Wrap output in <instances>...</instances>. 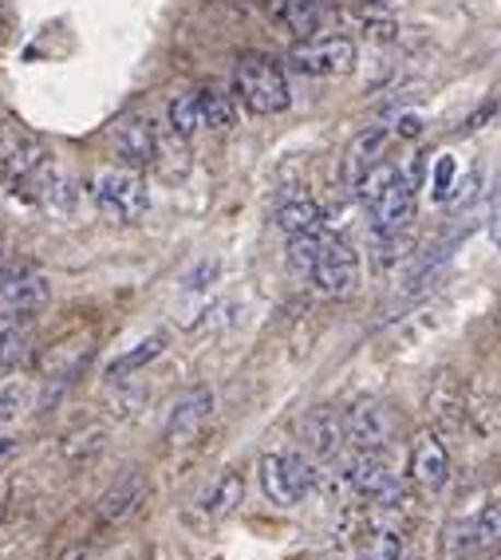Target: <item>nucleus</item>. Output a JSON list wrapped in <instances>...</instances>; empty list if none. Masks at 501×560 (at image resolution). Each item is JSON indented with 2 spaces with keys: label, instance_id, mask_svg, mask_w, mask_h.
<instances>
[{
  "label": "nucleus",
  "instance_id": "f257e3e1",
  "mask_svg": "<svg viewBox=\"0 0 501 560\" xmlns=\"http://www.w3.org/2000/svg\"><path fill=\"white\" fill-rule=\"evenodd\" d=\"M233 95L241 100V107L253 110V115H281L289 110L292 91L289 75L277 60L269 56H241L237 71H233Z\"/></svg>",
  "mask_w": 501,
  "mask_h": 560
},
{
  "label": "nucleus",
  "instance_id": "f03ea898",
  "mask_svg": "<svg viewBox=\"0 0 501 560\" xmlns=\"http://www.w3.org/2000/svg\"><path fill=\"white\" fill-rule=\"evenodd\" d=\"M0 174L12 190H24L32 198H48V190L56 186V171H51L44 142L24 130L0 135Z\"/></svg>",
  "mask_w": 501,
  "mask_h": 560
},
{
  "label": "nucleus",
  "instance_id": "7ed1b4c3",
  "mask_svg": "<svg viewBox=\"0 0 501 560\" xmlns=\"http://www.w3.org/2000/svg\"><path fill=\"white\" fill-rule=\"evenodd\" d=\"M151 206V190L135 171H107L95 182V210L115 225H131Z\"/></svg>",
  "mask_w": 501,
  "mask_h": 560
},
{
  "label": "nucleus",
  "instance_id": "20e7f679",
  "mask_svg": "<svg viewBox=\"0 0 501 560\" xmlns=\"http://www.w3.org/2000/svg\"><path fill=\"white\" fill-rule=\"evenodd\" d=\"M261 486H265V498H269L272 505L292 510V505H301V501L312 493V486H316V470H312L301 454H265L261 458Z\"/></svg>",
  "mask_w": 501,
  "mask_h": 560
},
{
  "label": "nucleus",
  "instance_id": "39448f33",
  "mask_svg": "<svg viewBox=\"0 0 501 560\" xmlns=\"http://www.w3.org/2000/svg\"><path fill=\"white\" fill-rule=\"evenodd\" d=\"M289 68L301 75H316V80H331V75H348L356 68V44L348 36H324V40H308L301 48H292Z\"/></svg>",
  "mask_w": 501,
  "mask_h": 560
},
{
  "label": "nucleus",
  "instance_id": "423d86ee",
  "mask_svg": "<svg viewBox=\"0 0 501 560\" xmlns=\"http://www.w3.org/2000/svg\"><path fill=\"white\" fill-rule=\"evenodd\" d=\"M308 280L321 296L343 301V296H351V292L360 289V257H356V249H348L343 241H331L328 253L321 257V265L308 272Z\"/></svg>",
  "mask_w": 501,
  "mask_h": 560
},
{
  "label": "nucleus",
  "instance_id": "0eeeda50",
  "mask_svg": "<svg viewBox=\"0 0 501 560\" xmlns=\"http://www.w3.org/2000/svg\"><path fill=\"white\" fill-rule=\"evenodd\" d=\"M213 407H218L213 387H206V383H201V387H190L171 407V419H166L162 439L171 442V446H186V442H194L201 434V427L213 419Z\"/></svg>",
  "mask_w": 501,
  "mask_h": 560
},
{
  "label": "nucleus",
  "instance_id": "6e6552de",
  "mask_svg": "<svg viewBox=\"0 0 501 560\" xmlns=\"http://www.w3.org/2000/svg\"><path fill=\"white\" fill-rule=\"evenodd\" d=\"M343 422H348V439L368 454L383 451V446L395 439V415H392V407L380 402V399L351 402L348 415H343Z\"/></svg>",
  "mask_w": 501,
  "mask_h": 560
},
{
  "label": "nucleus",
  "instance_id": "1a4fd4ad",
  "mask_svg": "<svg viewBox=\"0 0 501 560\" xmlns=\"http://www.w3.org/2000/svg\"><path fill=\"white\" fill-rule=\"evenodd\" d=\"M348 486L351 493H360L363 501H375V505H399L403 501V481L392 474V466L375 454H360V458L348 466Z\"/></svg>",
  "mask_w": 501,
  "mask_h": 560
},
{
  "label": "nucleus",
  "instance_id": "9d476101",
  "mask_svg": "<svg viewBox=\"0 0 501 560\" xmlns=\"http://www.w3.org/2000/svg\"><path fill=\"white\" fill-rule=\"evenodd\" d=\"M51 296V284L44 272L4 269L0 272V316H32Z\"/></svg>",
  "mask_w": 501,
  "mask_h": 560
},
{
  "label": "nucleus",
  "instance_id": "9b49d317",
  "mask_svg": "<svg viewBox=\"0 0 501 560\" xmlns=\"http://www.w3.org/2000/svg\"><path fill=\"white\" fill-rule=\"evenodd\" d=\"M110 147H115V159L127 171H142V166H151L159 159V127L151 119H142V115H131V119H123L115 127Z\"/></svg>",
  "mask_w": 501,
  "mask_h": 560
},
{
  "label": "nucleus",
  "instance_id": "f8f14e48",
  "mask_svg": "<svg viewBox=\"0 0 501 560\" xmlns=\"http://www.w3.org/2000/svg\"><path fill=\"white\" fill-rule=\"evenodd\" d=\"M301 439H304V446H308V454H316V458H336L343 439H348V422L331 407H316L304 415Z\"/></svg>",
  "mask_w": 501,
  "mask_h": 560
},
{
  "label": "nucleus",
  "instance_id": "ddd939ff",
  "mask_svg": "<svg viewBox=\"0 0 501 560\" xmlns=\"http://www.w3.org/2000/svg\"><path fill=\"white\" fill-rule=\"evenodd\" d=\"M371 213V233H403V225L415 218V182L399 178L392 182V190L383 194L375 206H368Z\"/></svg>",
  "mask_w": 501,
  "mask_h": 560
},
{
  "label": "nucleus",
  "instance_id": "4468645a",
  "mask_svg": "<svg viewBox=\"0 0 501 560\" xmlns=\"http://www.w3.org/2000/svg\"><path fill=\"white\" fill-rule=\"evenodd\" d=\"M147 490H151L147 474L139 470H127L123 478H115V486L100 498V525H123L147 501Z\"/></svg>",
  "mask_w": 501,
  "mask_h": 560
},
{
  "label": "nucleus",
  "instance_id": "2eb2a0df",
  "mask_svg": "<svg viewBox=\"0 0 501 560\" xmlns=\"http://www.w3.org/2000/svg\"><path fill=\"white\" fill-rule=\"evenodd\" d=\"M411 478L419 481L427 493H439L451 481V454L434 434H422L411 451Z\"/></svg>",
  "mask_w": 501,
  "mask_h": 560
},
{
  "label": "nucleus",
  "instance_id": "dca6fc26",
  "mask_svg": "<svg viewBox=\"0 0 501 560\" xmlns=\"http://www.w3.org/2000/svg\"><path fill=\"white\" fill-rule=\"evenodd\" d=\"M269 16L277 28H284L289 36H316V28L324 24V4L321 0H269Z\"/></svg>",
  "mask_w": 501,
  "mask_h": 560
},
{
  "label": "nucleus",
  "instance_id": "f3484780",
  "mask_svg": "<svg viewBox=\"0 0 501 560\" xmlns=\"http://www.w3.org/2000/svg\"><path fill=\"white\" fill-rule=\"evenodd\" d=\"M277 225H281L289 237H301V233H316L324 230V210L308 194H292L277 206Z\"/></svg>",
  "mask_w": 501,
  "mask_h": 560
},
{
  "label": "nucleus",
  "instance_id": "a211bd4d",
  "mask_svg": "<svg viewBox=\"0 0 501 560\" xmlns=\"http://www.w3.org/2000/svg\"><path fill=\"white\" fill-rule=\"evenodd\" d=\"M166 351V331H154V336H147V340H139L131 351H123L119 360H110L107 375L110 380H127V375H135V371H142L147 363H154Z\"/></svg>",
  "mask_w": 501,
  "mask_h": 560
},
{
  "label": "nucleus",
  "instance_id": "6ab92c4d",
  "mask_svg": "<svg viewBox=\"0 0 501 560\" xmlns=\"http://www.w3.org/2000/svg\"><path fill=\"white\" fill-rule=\"evenodd\" d=\"M32 316H0V371L16 368L28 355Z\"/></svg>",
  "mask_w": 501,
  "mask_h": 560
},
{
  "label": "nucleus",
  "instance_id": "aec40b11",
  "mask_svg": "<svg viewBox=\"0 0 501 560\" xmlns=\"http://www.w3.org/2000/svg\"><path fill=\"white\" fill-rule=\"evenodd\" d=\"M387 139H392V130L387 127H371L363 130L360 139L348 147V166H351V182L360 178L363 171H371L375 162H383V147H387Z\"/></svg>",
  "mask_w": 501,
  "mask_h": 560
},
{
  "label": "nucleus",
  "instance_id": "412c9836",
  "mask_svg": "<svg viewBox=\"0 0 501 560\" xmlns=\"http://www.w3.org/2000/svg\"><path fill=\"white\" fill-rule=\"evenodd\" d=\"M166 119L178 139H194L198 130H206V115H201V91H186L178 100H171L166 107Z\"/></svg>",
  "mask_w": 501,
  "mask_h": 560
},
{
  "label": "nucleus",
  "instance_id": "4be33fe9",
  "mask_svg": "<svg viewBox=\"0 0 501 560\" xmlns=\"http://www.w3.org/2000/svg\"><path fill=\"white\" fill-rule=\"evenodd\" d=\"M241 498H245V478L237 470H225L218 478V486L210 490V498H206V513L210 517H230L241 505Z\"/></svg>",
  "mask_w": 501,
  "mask_h": 560
},
{
  "label": "nucleus",
  "instance_id": "5701e85b",
  "mask_svg": "<svg viewBox=\"0 0 501 560\" xmlns=\"http://www.w3.org/2000/svg\"><path fill=\"white\" fill-rule=\"evenodd\" d=\"M331 233L316 230V233H301V237H292L289 241V260H292V269H301V272H312L316 265H321V257L328 253L331 245Z\"/></svg>",
  "mask_w": 501,
  "mask_h": 560
},
{
  "label": "nucleus",
  "instance_id": "b1692460",
  "mask_svg": "<svg viewBox=\"0 0 501 560\" xmlns=\"http://www.w3.org/2000/svg\"><path fill=\"white\" fill-rule=\"evenodd\" d=\"M481 552L478 545V525L474 521H451L446 529H442V557L446 560H466Z\"/></svg>",
  "mask_w": 501,
  "mask_h": 560
},
{
  "label": "nucleus",
  "instance_id": "393cba45",
  "mask_svg": "<svg viewBox=\"0 0 501 560\" xmlns=\"http://www.w3.org/2000/svg\"><path fill=\"white\" fill-rule=\"evenodd\" d=\"M360 540L356 560H403V537L395 529H368Z\"/></svg>",
  "mask_w": 501,
  "mask_h": 560
},
{
  "label": "nucleus",
  "instance_id": "a878e982",
  "mask_svg": "<svg viewBox=\"0 0 501 560\" xmlns=\"http://www.w3.org/2000/svg\"><path fill=\"white\" fill-rule=\"evenodd\" d=\"M201 115H206V127L210 130H233V122H237V107H233L230 95L218 88L201 91Z\"/></svg>",
  "mask_w": 501,
  "mask_h": 560
},
{
  "label": "nucleus",
  "instance_id": "bb28decb",
  "mask_svg": "<svg viewBox=\"0 0 501 560\" xmlns=\"http://www.w3.org/2000/svg\"><path fill=\"white\" fill-rule=\"evenodd\" d=\"M395 178H399V171H395V166H387V162H375L371 171H363L360 178H356V194H360L363 206H375L383 194L392 190Z\"/></svg>",
  "mask_w": 501,
  "mask_h": 560
},
{
  "label": "nucleus",
  "instance_id": "cd10ccee",
  "mask_svg": "<svg viewBox=\"0 0 501 560\" xmlns=\"http://www.w3.org/2000/svg\"><path fill=\"white\" fill-rule=\"evenodd\" d=\"M474 525H478L481 552H498L501 549V505H486V510L474 517Z\"/></svg>",
  "mask_w": 501,
  "mask_h": 560
},
{
  "label": "nucleus",
  "instance_id": "c85d7f7f",
  "mask_svg": "<svg viewBox=\"0 0 501 560\" xmlns=\"http://www.w3.org/2000/svg\"><path fill=\"white\" fill-rule=\"evenodd\" d=\"M28 402H32V390L24 387V383H16V380L0 383V422H12Z\"/></svg>",
  "mask_w": 501,
  "mask_h": 560
},
{
  "label": "nucleus",
  "instance_id": "c756f323",
  "mask_svg": "<svg viewBox=\"0 0 501 560\" xmlns=\"http://www.w3.org/2000/svg\"><path fill=\"white\" fill-rule=\"evenodd\" d=\"M434 201H451L454 198V186H458V162H454V154H442L439 162H434Z\"/></svg>",
  "mask_w": 501,
  "mask_h": 560
},
{
  "label": "nucleus",
  "instance_id": "7c9ffc66",
  "mask_svg": "<svg viewBox=\"0 0 501 560\" xmlns=\"http://www.w3.org/2000/svg\"><path fill=\"white\" fill-rule=\"evenodd\" d=\"M100 451H103V431H100V427H91V431L71 434V439L63 442V454H68L71 462L91 458V454H100Z\"/></svg>",
  "mask_w": 501,
  "mask_h": 560
},
{
  "label": "nucleus",
  "instance_id": "2f4dec72",
  "mask_svg": "<svg viewBox=\"0 0 501 560\" xmlns=\"http://www.w3.org/2000/svg\"><path fill=\"white\" fill-rule=\"evenodd\" d=\"M213 277H218V260H201L198 269L186 277V284H182V289H186V292H201Z\"/></svg>",
  "mask_w": 501,
  "mask_h": 560
},
{
  "label": "nucleus",
  "instance_id": "473e14b6",
  "mask_svg": "<svg viewBox=\"0 0 501 560\" xmlns=\"http://www.w3.org/2000/svg\"><path fill=\"white\" fill-rule=\"evenodd\" d=\"M395 135H399V139H419V135H422V119H419V115H403L399 127H395Z\"/></svg>",
  "mask_w": 501,
  "mask_h": 560
},
{
  "label": "nucleus",
  "instance_id": "72a5a7b5",
  "mask_svg": "<svg viewBox=\"0 0 501 560\" xmlns=\"http://www.w3.org/2000/svg\"><path fill=\"white\" fill-rule=\"evenodd\" d=\"M100 552H95V545H71V549H63L56 560H95Z\"/></svg>",
  "mask_w": 501,
  "mask_h": 560
},
{
  "label": "nucleus",
  "instance_id": "f704fd0d",
  "mask_svg": "<svg viewBox=\"0 0 501 560\" xmlns=\"http://www.w3.org/2000/svg\"><path fill=\"white\" fill-rule=\"evenodd\" d=\"M490 237H493V245L501 249V190H498V198H493V206H490Z\"/></svg>",
  "mask_w": 501,
  "mask_h": 560
},
{
  "label": "nucleus",
  "instance_id": "c9c22d12",
  "mask_svg": "<svg viewBox=\"0 0 501 560\" xmlns=\"http://www.w3.org/2000/svg\"><path fill=\"white\" fill-rule=\"evenodd\" d=\"M12 451H16V442H12V439H0V458H4V454H12Z\"/></svg>",
  "mask_w": 501,
  "mask_h": 560
},
{
  "label": "nucleus",
  "instance_id": "e433bc0d",
  "mask_svg": "<svg viewBox=\"0 0 501 560\" xmlns=\"http://www.w3.org/2000/svg\"><path fill=\"white\" fill-rule=\"evenodd\" d=\"M9 269V253H4V245H0V272Z\"/></svg>",
  "mask_w": 501,
  "mask_h": 560
},
{
  "label": "nucleus",
  "instance_id": "4c0bfd02",
  "mask_svg": "<svg viewBox=\"0 0 501 560\" xmlns=\"http://www.w3.org/2000/svg\"><path fill=\"white\" fill-rule=\"evenodd\" d=\"M368 4H392V0H368Z\"/></svg>",
  "mask_w": 501,
  "mask_h": 560
},
{
  "label": "nucleus",
  "instance_id": "58836bf2",
  "mask_svg": "<svg viewBox=\"0 0 501 560\" xmlns=\"http://www.w3.org/2000/svg\"><path fill=\"white\" fill-rule=\"evenodd\" d=\"M403 560H419V557H403Z\"/></svg>",
  "mask_w": 501,
  "mask_h": 560
},
{
  "label": "nucleus",
  "instance_id": "ea45409f",
  "mask_svg": "<svg viewBox=\"0 0 501 560\" xmlns=\"http://www.w3.org/2000/svg\"><path fill=\"white\" fill-rule=\"evenodd\" d=\"M498 560H501V549H498Z\"/></svg>",
  "mask_w": 501,
  "mask_h": 560
}]
</instances>
